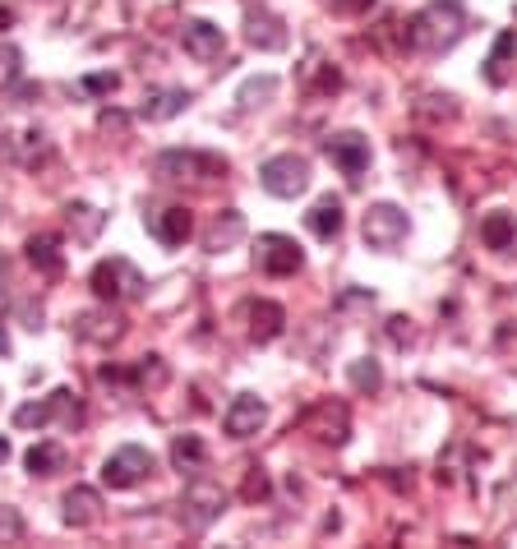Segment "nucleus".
I'll return each instance as SVG.
<instances>
[{"label": "nucleus", "instance_id": "obj_40", "mask_svg": "<svg viewBox=\"0 0 517 549\" xmlns=\"http://www.w3.org/2000/svg\"><path fill=\"white\" fill-rule=\"evenodd\" d=\"M5 273H10V263H5V259H0V282H5ZM0 291H5V287H0Z\"/></svg>", "mask_w": 517, "mask_h": 549}, {"label": "nucleus", "instance_id": "obj_28", "mask_svg": "<svg viewBox=\"0 0 517 549\" xmlns=\"http://www.w3.org/2000/svg\"><path fill=\"white\" fill-rule=\"evenodd\" d=\"M351 383H356L361 393H379V388H384V370H379L374 360H351Z\"/></svg>", "mask_w": 517, "mask_h": 549}, {"label": "nucleus", "instance_id": "obj_19", "mask_svg": "<svg viewBox=\"0 0 517 549\" xmlns=\"http://www.w3.org/2000/svg\"><path fill=\"white\" fill-rule=\"evenodd\" d=\"M282 328H287L282 305H273V300H254L250 305V337L254 342H273V337H282Z\"/></svg>", "mask_w": 517, "mask_h": 549}, {"label": "nucleus", "instance_id": "obj_12", "mask_svg": "<svg viewBox=\"0 0 517 549\" xmlns=\"http://www.w3.org/2000/svg\"><path fill=\"white\" fill-rule=\"evenodd\" d=\"M264 420H268V406L259 402L254 393H241L236 402L227 406V416H222V425H227L231 439H250V434L264 430Z\"/></svg>", "mask_w": 517, "mask_h": 549}, {"label": "nucleus", "instance_id": "obj_38", "mask_svg": "<svg viewBox=\"0 0 517 549\" xmlns=\"http://www.w3.org/2000/svg\"><path fill=\"white\" fill-rule=\"evenodd\" d=\"M10 462V439H5V434H0V466Z\"/></svg>", "mask_w": 517, "mask_h": 549}, {"label": "nucleus", "instance_id": "obj_10", "mask_svg": "<svg viewBox=\"0 0 517 549\" xmlns=\"http://www.w3.org/2000/svg\"><path fill=\"white\" fill-rule=\"evenodd\" d=\"M148 236L157 240V245H167V250H176V245H185L194 231V217L190 208H181V203H171V208H153V213L144 217Z\"/></svg>", "mask_w": 517, "mask_h": 549}, {"label": "nucleus", "instance_id": "obj_33", "mask_svg": "<svg viewBox=\"0 0 517 549\" xmlns=\"http://www.w3.org/2000/svg\"><path fill=\"white\" fill-rule=\"evenodd\" d=\"M245 499H268V480L259 476V471H250V480H245Z\"/></svg>", "mask_w": 517, "mask_h": 549}, {"label": "nucleus", "instance_id": "obj_35", "mask_svg": "<svg viewBox=\"0 0 517 549\" xmlns=\"http://www.w3.org/2000/svg\"><path fill=\"white\" fill-rule=\"evenodd\" d=\"M14 97H19V102H33V97H42V88L37 84H14Z\"/></svg>", "mask_w": 517, "mask_h": 549}, {"label": "nucleus", "instance_id": "obj_15", "mask_svg": "<svg viewBox=\"0 0 517 549\" xmlns=\"http://www.w3.org/2000/svg\"><path fill=\"white\" fill-rule=\"evenodd\" d=\"M245 42L259 51H282L287 47V28L277 24L268 10H250L245 14Z\"/></svg>", "mask_w": 517, "mask_h": 549}, {"label": "nucleus", "instance_id": "obj_30", "mask_svg": "<svg viewBox=\"0 0 517 549\" xmlns=\"http://www.w3.org/2000/svg\"><path fill=\"white\" fill-rule=\"evenodd\" d=\"M19 74H24V56H19V47H0V88H14L19 84Z\"/></svg>", "mask_w": 517, "mask_h": 549}, {"label": "nucleus", "instance_id": "obj_25", "mask_svg": "<svg viewBox=\"0 0 517 549\" xmlns=\"http://www.w3.org/2000/svg\"><path fill=\"white\" fill-rule=\"evenodd\" d=\"M513 51H517V33L508 28V33H499L490 60H485V79H490V84H504L508 79V60H513Z\"/></svg>", "mask_w": 517, "mask_h": 549}, {"label": "nucleus", "instance_id": "obj_14", "mask_svg": "<svg viewBox=\"0 0 517 549\" xmlns=\"http://www.w3.org/2000/svg\"><path fill=\"white\" fill-rule=\"evenodd\" d=\"M305 425H310L314 434L324 443H347V430H351V420H347V406L342 402H324V406H314L310 416H305Z\"/></svg>", "mask_w": 517, "mask_h": 549}, {"label": "nucleus", "instance_id": "obj_29", "mask_svg": "<svg viewBox=\"0 0 517 549\" xmlns=\"http://www.w3.org/2000/svg\"><path fill=\"white\" fill-rule=\"evenodd\" d=\"M74 328H79V333L88 337V342H111V337L121 333V328H116V319H97V314H79V323H74Z\"/></svg>", "mask_w": 517, "mask_h": 549}, {"label": "nucleus", "instance_id": "obj_39", "mask_svg": "<svg viewBox=\"0 0 517 549\" xmlns=\"http://www.w3.org/2000/svg\"><path fill=\"white\" fill-rule=\"evenodd\" d=\"M14 24V10H0V28H10Z\"/></svg>", "mask_w": 517, "mask_h": 549}, {"label": "nucleus", "instance_id": "obj_34", "mask_svg": "<svg viewBox=\"0 0 517 549\" xmlns=\"http://www.w3.org/2000/svg\"><path fill=\"white\" fill-rule=\"evenodd\" d=\"M337 10H347V14H361V10H370L374 0H333Z\"/></svg>", "mask_w": 517, "mask_h": 549}, {"label": "nucleus", "instance_id": "obj_13", "mask_svg": "<svg viewBox=\"0 0 517 549\" xmlns=\"http://www.w3.org/2000/svg\"><path fill=\"white\" fill-rule=\"evenodd\" d=\"M181 42H185V51H190L194 60H217L222 56V47H227L222 28L208 24V19H190V24L181 28Z\"/></svg>", "mask_w": 517, "mask_h": 549}, {"label": "nucleus", "instance_id": "obj_17", "mask_svg": "<svg viewBox=\"0 0 517 549\" xmlns=\"http://www.w3.org/2000/svg\"><path fill=\"white\" fill-rule=\"evenodd\" d=\"M65 522L70 526H97L102 522V494L88 490V485H74L65 494Z\"/></svg>", "mask_w": 517, "mask_h": 549}, {"label": "nucleus", "instance_id": "obj_1", "mask_svg": "<svg viewBox=\"0 0 517 549\" xmlns=\"http://www.w3.org/2000/svg\"><path fill=\"white\" fill-rule=\"evenodd\" d=\"M467 28V5L462 0H434L407 24V47L411 51H448Z\"/></svg>", "mask_w": 517, "mask_h": 549}, {"label": "nucleus", "instance_id": "obj_5", "mask_svg": "<svg viewBox=\"0 0 517 549\" xmlns=\"http://www.w3.org/2000/svg\"><path fill=\"white\" fill-rule=\"evenodd\" d=\"M56 416H65V425H79V420H84V411H79L70 388H56V393L42 397V402H24L14 411V425H19V430H42V425H51Z\"/></svg>", "mask_w": 517, "mask_h": 549}, {"label": "nucleus", "instance_id": "obj_3", "mask_svg": "<svg viewBox=\"0 0 517 549\" xmlns=\"http://www.w3.org/2000/svg\"><path fill=\"white\" fill-rule=\"evenodd\" d=\"M259 185H264L268 194H277V199H296V194L310 190V162L296 153L268 157L264 167H259Z\"/></svg>", "mask_w": 517, "mask_h": 549}, {"label": "nucleus", "instance_id": "obj_24", "mask_svg": "<svg viewBox=\"0 0 517 549\" xmlns=\"http://www.w3.org/2000/svg\"><path fill=\"white\" fill-rule=\"evenodd\" d=\"M204 462H208V448L199 434H181V439L171 443V466L176 471H199Z\"/></svg>", "mask_w": 517, "mask_h": 549}, {"label": "nucleus", "instance_id": "obj_7", "mask_svg": "<svg viewBox=\"0 0 517 549\" xmlns=\"http://www.w3.org/2000/svg\"><path fill=\"white\" fill-rule=\"evenodd\" d=\"M254 263H259V273H268V277H291V273H301L305 254L291 236L268 231V236H259V245H254Z\"/></svg>", "mask_w": 517, "mask_h": 549}, {"label": "nucleus", "instance_id": "obj_26", "mask_svg": "<svg viewBox=\"0 0 517 549\" xmlns=\"http://www.w3.org/2000/svg\"><path fill=\"white\" fill-rule=\"evenodd\" d=\"M65 213H70V227H74V236L84 240V245L97 236V231H102V213H97L93 203H70Z\"/></svg>", "mask_w": 517, "mask_h": 549}, {"label": "nucleus", "instance_id": "obj_9", "mask_svg": "<svg viewBox=\"0 0 517 549\" xmlns=\"http://www.w3.org/2000/svg\"><path fill=\"white\" fill-rule=\"evenodd\" d=\"M222 508H227V494H222V485H213V480H194L190 490H185V499H181V517H185L190 531L213 526L217 517H222Z\"/></svg>", "mask_w": 517, "mask_h": 549}, {"label": "nucleus", "instance_id": "obj_18", "mask_svg": "<svg viewBox=\"0 0 517 549\" xmlns=\"http://www.w3.org/2000/svg\"><path fill=\"white\" fill-rule=\"evenodd\" d=\"M241 236H245V217L236 213V208H222V213L213 217L208 236H204V250H208V254H222V250H231V245H236Z\"/></svg>", "mask_w": 517, "mask_h": 549}, {"label": "nucleus", "instance_id": "obj_36", "mask_svg": "<svg viewBox=\"0 0 517 549\" xmlns=\"http://www.w3.org/2000/svg\"><path fill=\"white\" fill-rule=\"evenodd\" d=\"M102 130H125V116H111L107 111V116H102Z\"/></svg>", "mask_w": 517, "mask_h": 549}, {"label": "nucleus", "instance_id": "obj_16", "mask_svg": "<svg viewBox=\"0 0 517 549\" xmlns=\"http://www.w3.org/2000/svg\"><path fill=\"white\" fill-rule=\"evenodd\" d=\"M185 107H190V93H185V88H148L139 116L144 120H171V116H181Z\"/></svg>", "mask_w": 517, "mask_h": 549}, {"label": "nucleus", "instance_id": "obj_21", "mask_svg": "<svg viewBox=\"0 0 517 549\" xmlns=\"http://www.w3.org/2000/svg\"><path fill=\"white\" fill-rule=\"evenodd\" d=\"M305 222H310V231H314L319 240H333L337 231H342V199L324 194V199H319L310 213H305Z\"/></svg>", "mask_w": 517, "mask_h": 549}, {"label": "nucleus", "instance_id": "obj_31", "mask_svg": "<svg viewBox=\"0 0 517 549\" xmlns=\"http://www.w3.org/2000/svg\"><path fill=\"white\" fill-rule=\"evenodd\" d=\"M19 536H24V517L0 503V545H10V540H19Z\"/></svg>", "mask_w": 517, "mask_h": 549}, {"label": "nucleus", "instance_id": "obj_6", "mask_svg": "<svg viewBox=\"0 0 517 549\" xmlns=\"http://www.w3.org/2000/svg\"><path fill=\"white\" fill-rule=\"evenodd\" d=\"M361 231H365V245H370V250L393 254L397 245L407 240V213H402V208H393V203H374L370 213H365Z\"/></svg>", "mask_w": 517, "mask_h": 549}, {"label": "nucleus", "instance_id": "obj_20", "mask_svg": "<svg viewBox=\"0 0 517 549\" xmlns=\"http://www.w3.org/2000/svg\"><path fill=\"white\" fill-rule=\"evenodd\" d=\"M28 263H33L37 273H47V277H61L65 273V254H61V240L56 236H33L28 240Z\"/></svg>", "mask_w": 517, "mask_h": 549}, {"label": "nucleus", "instance_id": "obj_2", "mask_svg": "<svg viewBox=\"0 0 517 549\" xmlns=\"http://www.w3.org/2000/svg\"><path fill=\"white\" fill-rule=\"evenodd\" d=\"M88 287H93L97 300H107V305H116V300H139L144 296V277H139V268H134L130 259H102L93 268V277H88Z\"/></svg>", "mask_w": 517, "mask_h": 549}, {"label": "nucleus", "instance_id": "obj_27", "mask_svg": "<svg viewBox=\"0 0 517 549\" xmlns=\"http://www.w3.org/2000/svg\"><path fill=\"white\" fill-rule=\"evenodd\" d=\"M273 93H277V79H273V74H259V79H250V84L241 88V111L264 107V102H268Z\"/></svg>", "mask_w": 517, "mask_h": 549}, {"label": "nucleus", "instance_id": "obj_4", "mask_svg": "<svg viewBox=\"0 0 517 549\" xmlns=\"http://www.w3.org/2000/svg\"><path fill=\"white\" fill-rule=\"evenodd\" d=\"M153 171H157L162 180H213V176H227V157L171 148V153H157Z\"/></svg>", "mask_w": 517, "mask_h": 549}, {"label": "nucleus", "instance_id": "obj_23", "mask_svg": "<svg viewBox=\"0 0 517 549\" xmlns=\"http://www.w3.org/2000/svg\"><path fill=\"white\" fill-rule=\"evenodd\" d=\"M24 462L28 476H56V471H65V448L61 443H33Z\"/></svg>", "mask_w": 517, "mask_h": 549}, {"label": "nucleus", "instance_id": "obj_22", "mask_svg": "<svg viewBox=\"0 0 517 549\" xmlns=\"http://www.w3.org/2000/svg\"><path fill=\"white\" fill-rule=\"evenodd\" d=\"M481 240L490 250H513V240H517L513 213H485L481 217Z\"/></svg>", "mask_w": 517, "mask_h": 549}, {"label": "nucleus", "instance_id": "obj_8", "mask_svg": "<svg viewBox=\"0 0 517 549\" xmlns=\"http://www.w3.org/2000/svg\"><path fill=\"white\" fill-rule=\"evenodd\" d=\"M153 471V453L148 448H139V443H125V448H116V453L102 462V485H111V490H130V485H139V480Z\"/></svg>", "mask_w": 517, "mask_h": 549}, {"label": "nucleus", "instance_id": "obj_11", "mask_svg": "<svg viewBox=\"0 0 517 549\" xmlns=\"http://www.w3.org/2000/svg\"><path fill=\"white\" fill-rule=\"evenodd\" d=\"M324 153L333 157V167L342 171L347 180H361L365 167H370V139H361V134H333L324 144Z\"/></svg>", "mask_w": 517, "mask_h": 549}, {"label": "nucleus", "instance_id": "obj_37", "mask_svg": "<svg viewBox=\"0 0 517 549\" xmlns=\"http://www.w3.org/2000/svg\"><path fill=\"white\" fill-rule=\"evenodd\" d=\"M0 356H10V333H5V323H0Z\"/></svg>", "mask_w": 517, "mask_h": 549}, {"label": "nucleus", "instance_id": "obj_32", "mask_svg": "<svg viewBox=\"0 0 517 549\" xmlns=\"http://www.w3.org/2000/svg\"><path fill=\"white\" fill-rule=\"evenodd\" d=\"M79 88H84V93H93V97H107V93H116V88H121V74H88Z\"/></svg>", "mask_w": 517, "mask_h": 549}]
</instances>
